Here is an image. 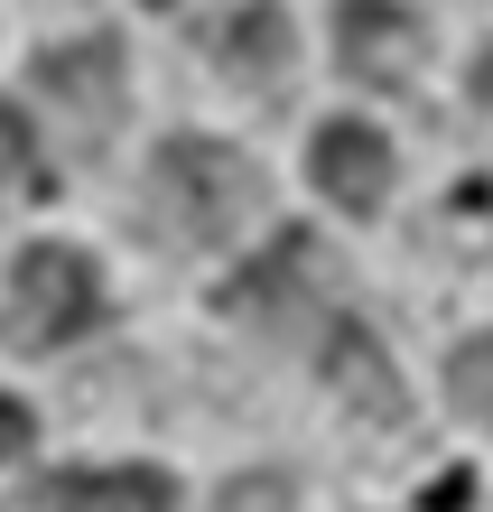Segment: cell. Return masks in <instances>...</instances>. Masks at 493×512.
Returning a JSON list of instances; mask_svg holds the SVG:
<instances>
[{"instance_id": "cell-1", "label": "cell", "mask_w": 493, "mask_h": 512, "mask_svg": "<svg viewBox=\"0 0 493 512\" xmlns=\"http://www.w3.org/2000/svg\"><path fill=\"white\" fill-rule=\"evenodd\" d=\"M261 205V168L224 140H168L149 159V233L168 243H233L242 215Z\"/></svg>"}, {"instance_id": "cell-2", "label": "cell", "mask_w": 493, "mask_h": 512, "mask_svg": "<svg viewBox=\"0 0 493 512\" xmlns=\"http://www.w3.org/2000/svg\"><path fill=\"white\" fill-rule=\"evenodd\" d=\"M94 317H103V280H94L84 252H66V243L19 252V270H10V345L56 354V345H75Z\"/></svg>"}, {"instance_id": "cell-3", "label": "cell", "mask_w": 493, "mask_h": 512, "mask_svg": "<svg viewBox=\"0 0 493 512\" xmlns=\"http://www.w3.org/2000/svg\"><path fill=\"white\" fill-rule=\"evenodd\" d=\"M38 94L66 103L84 140H103V131L121 122V94H131L121 47H112V38H66V47H47V56H38Z\"/></svg>"}, {"instance_id": "cell-4", "label": "cell", "mask_w": 493, "mask_h": 512, "mask_svg": "<svg viewBox=\"0 0 493 512\" xmlns=\"http://www.w3.org/2000/svg\"><path fill=\"white\" fill-rule=\"evenodd\" d=\"M335 56L363 84H410L419 75V19L400 0H345L335 10Z\"/></svg>"}, {"instance_id": "cell-5", "label": "cell", "mask_w": 493, "mask_h": 512, "mask_svg": "<svg viewBox=\"0 0 493 512\" xmlns=\"http://www.w3.org/2000/svg\"><path fill=\"white\" fill-rule=\"evenodd\" d=\"M307 177H317L345 215H373V205L391 196V140L373 122H326L317 140H307Z\"/></svg>"}, {"instance_id": "cell-6", "label": "cell", "mask_w": 493, "mask_h": 512, "mask_svg": "<svg viewBox=\"0 0 493 512\" xmlns=\"http://www.w3.org/2000/svg\"><path fill=\"white\" fill-rule=\"evenodd\" d=\"M214 66H224L242 94H280L289 66H298V28L280 0H242V10L214 28Z\"/></svg>"}, {"instance_id": "cell-7", "label": "cell", "mask_w": 493, "mask_h": 512, "mask_svg": "<svg viewBox=\"0 0 493 512\" xmlns=\"http://www.w3.org/2000/svg\"><path fill=\"white\" fill-rule=\"evenodd\" d=\"M317 280H326V252L307 243V233H289V243H270V252L224 289V308H233V317H252V326H289L307 298H317Z\"/></svg>"}, {"instance_id": "cell-8", "label": "cell", "mask_w": 493, "mask_h": 512, "mask_svg": "<svg viewBox=\"0 0 493 512\" xmlns=\"http://www.w3.org/2000/svg\"><path fill=\"white\" fill-rule=\"evenodd\" d=\"M317 373H326V391H335L354 419H373V429H391V419H400V373H391V354L363 336V326H335L326 354H317Z\"/></svg>"}, {"instance_id": "cell-9", "label": "cell", "mask_w": 493, "mask_h": 512, "mask_svg": "<svg viewBox=\"0 0 493 512\" xmlns=\"http://www.w3.org/2000/svg\"><path fill=\"white\" fill-rule=\"evenodd\" d=\"M56 512H177V485L149 466H103V475H66Z\"/></svg>"}, {"instance_id": "cell-10", "label": "cell", "mask_w": 493, "mask_h": 512, "mask_svg": "<svg viewBox=\"0 0 493 512\" xmlns=\"http://www.w3.org/2000/svg\"><path fill=\"white\" fill-rule=\"evenodd\" d=\"M47 187V159H38V131L0 103V196H38Z\"/></svg>"}, {"instance_id": "cell-11", "label": "cell", "mask_w": 493, "mask_h": 512, "mask_svg": "<svg viewBox=\"0 0 493 512\" xmlns=\"http://www.w3.org/2000/svg\"><path fill=\"white\" fill-rule=\"evenodd\" d=\"M447 391H456V410H466V419H493V336H466V345H456Z\"/></svg>"}, {"instance_id": "cell-12", "label": "cell", "mask_w": 493, "mask_h": 512, "mask_svg": "<svg viewBox=\"0 0 493 512\" xmlns=\"http://www.w3.org/2000/svg\"><path fill=\"white\" fill-rule=\"evenodd\" d=\"M19 447H28V410L10 401V391H0V466H10V457H19Z\"/></svg>"}, {"instance_id": "cell-13", "label": "cell", "mask_w": 493, "mask_h": 512, "mask_svg": "<svg viewBox=\"0 0 493 512\" xmlns=\"http://www.w3.org/2000/svg\"><path fill=\"white\" fill-rule=\"evenodd\" d=\"M280 494L289 485H270V475H261V485H233V512H280Z\"/></svg>"}, {"instance_id": "cell-14", "label": "cell", "mask_w": 493, "mask_h": 512, "mask_svg": "<svg viewBox=\"0 0 493 512\" xmlns=\"http://www.w3.org/2000/svg\"><path fill=\"white\" fill-rule=\"evenodd\" d=\"M475 94H484V103H493V47H484V56H475Z\"/></svg>"}]
</instances>
